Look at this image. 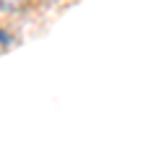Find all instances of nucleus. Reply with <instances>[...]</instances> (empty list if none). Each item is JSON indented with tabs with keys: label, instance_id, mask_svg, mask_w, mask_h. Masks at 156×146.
Returning <instances> with one entry per match:
<instances>
[{
	"label": "nucleus",
	"instance_id": "obj_1",
	"mask_svg": "<svg viewBox=\"0 0 156 146\" xmlns=\"http://www.w3.org/2000/svg\"><path fill=\"white\" fill-rule=\"evenodd\" d=\"M23 5V0H0V11L3 13H13Z\"/></svg>",
	"mask_w": 156,
	"mask_h": 146
}]
</instances>
